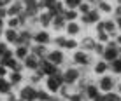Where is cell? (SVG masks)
I'll use <instances>...</instances> for the list:
<instances>
[{
    "label": "cell",
    "instance_id": "7",
    "mask_svg": "<svg viewBox=\"0 0 121 101\" xmlns=\"http://www.w3.org/2000/svg\"><path fill=\"white\" fill-rule=\"evenodd\" d=\"M114 85H116L114 78L109 77V75H102L100 80H98V89H100V92H104V94L111 92L112 89H114Z\"/></svg>",
    "mask_w": 121,
    "mask_h": 101
},
{
    "label": "cell",
    "instance_id": "56",
    "mask_svg": "<svg viewBox=\"0 0 121 101\" xmlns=\"http://www.w3.org/2000/svg\"><path fill=\"white\" fill-rule=\"evenodd\" d=\"M119 59H121V49H119Z\"/></svg>",
    "mask_w": 121,
    "mask_h": 101
},
{
    "label": "cell",
    "instance_id": "53",
    "mask_svg": "<svg viewBox=\"0 0 121 101\" xmlns=\"http://www.w3.org/2000/svg\"><path fill=\"white\" fill-rule=\"evenodd\" d=\"M118 94L121 96V84H118Z\"/></svg>",
    "mask_w": 121,
    "mask_h": 101
},
{
    "label": "cell",
    "instance_id": "51",
    "mask_svg": "<svg viewBox=\"0 0 121 101\" xmlns=\"http://www.w3.org/2000/svg\"><path fill=\"white\" fill-rule=\"evenodd\" d=\"M51 101H67V99H63V98H60V96H53V98H51Z\"/></svg>",
    "mask_w": 121,
    "mask_h": 101
},
{
    "label": "cell",
    "instance_id": "55",
    "mask_svg": "<svg viewBox=\"0 0 121 101\" xmlns=\"http://www.w3.org/2000/svg\"><path fill=\"white\" fill-rule=\"evenodd\" d=\"M16 101H23V99H21V98H18V99H16Z\"/></svg>",
    "mask_w": 121,
    "mask_h": 101
},
{
    "label": "cell",
    "instance_id": "14",
    "mask_svg": "<svg viewBox=\"0 0 121 101\" xmlns=\"http://www.w3.org/2000/svg\"><path fill=\"white\" fill-rule=\"evenodd\" d=\"M39 63H40L39 58H35L33 54H28V56L25 58V61H23V66H25V70H28V71H35V70H39Z\"/></svg>",
    "mask_w": 121,
    "mask_h": 101
},
{
    "label": "cell",
    "instance_id": "50",
    "mask_svg": "<svg viewBox=\"0 0 121 101\" xmlns=\"http://www.w3.org/2000/svg\"><path fill=\"white\" fill-rule=\"evenodd\" d=\"M114 21H116V28H118V30H121V18H116Z\"/></svg>",
    "mask_w": 121,
    "mask_h": 101
},
{
    "label": "cell",
    "instance_id": "25",
    "mask_svg": "<svg viewBox=\"0 0 121 101\" xmlns=\"http://www.w3.org/2000/svg\"><path fill=\"white\" fill-rule=\"evenodd\" d=\"M109 70V63H105L104 59H100L97 65H95V68H93V71L97 75H100V77H102V75H105V71Z\"/></svg>",
    "mask_w": 121,
    "mask_h": 101
},
{
    "label": "cell",
    "instance_id": "24",
    "mask_svg": "<svg viewBox=\"0 0 121 101\" xmlns=\"http://www.w3.org/2000/svg\"><path fill=\"white\" fill-rule=\"evenodd\" d=\"M44 75H42V71L40 70H35V71H32V75H30V78H28V82L32 84V85H35L37 87V84H40V82H44Z\"/></svg>",
    "mask_w": 121,
    "mask_h": 101
},
{
    "label": "cell",
    "instance_id": "12",
    "mask_svg": "<svg viewBox=\"0 0 121 101\" xmlns=\"http://www.w3.org/2000/svg\"><path fill=\"white\" fill-rule=\"evenodd\" d=\"M81 19H82V23L84 24H97L100 23V11L98 9H91L88 14H84V16H81Z\"/></svg>",
    "mask_w": 121,
    "mask_h": 101
},
{
    "label": "cell",
    "instance_id": "54",
    "mask_svg": "<svg viewBox=\"0 0 121 101\" xmlns=\"http://www.w3.org/2000/svg\"><path fill=\"white\" fill-rule=\"evenodd\" d=\"M2 37H4V30H0V40H2Z\"/></svg>",
    "mask_w": 121,
    "mask_h": 101
},
{
    "label": "cell",
    "instance_id": "36",
    "mask_svg": "<svg viewBox=\"0 0 121 101\" xmlns=\"http://www.w3.org/2000/svg\"><path fill=\"white\" fill-rule=\"evenodd\" d=\"M109 40H111L109 33H105V31H97V42H100V44H104V45H105Z\"/></svg>",
    "mask_w": 121,
    "mask_h": 101
},
{
    "label": "cell",
    "instance_id": "32",
    "mask_svg": "<svg viewBox=\"0 0 121 101\" xmlns=\"http://www.w3.org/2000/svg\"><path fill=\"white\" fill-rule=\"evenodd\" d=\"M65 42H67L65 37L58 35V37H55V39H53L51 44H55V45H56V49H61V50H63V49H65Z\"/></svg>",
    "mask_w": 121,
    "mask_h": 101
},
{
    "label": "cell",
    "instance_id": "4",
    "mask_svg": "<svg viewBox=\"0 0 121 101\" xmlns=\"http://www.w3.org/2000/svg\"><path fill=\"white\" fill-rule=\"evenodd\" d=\"M46 59L49 63H53L55 66H61L65 63V52L61 49H53L48 52V56H46Z\"/></svg>",
    "mask_w": 121,
    "mask_h": 101
},
{
    "label": "cell",
    "instance_id": "21",
    "mask_svg": "<svg viewBox=\"0 0 121 101\" xmlns=\"http://www.w3.org/2000/svg\"><path fill=\"white\" fill-rule=\"evenodd\" d=\"M7 78H9V82L12 84V87H19V84H23V80H25L23 73H18V71H9Z\"/></svg>",
    "mask_w": 121,
    "mask_h": 101
},
{
    "label": "cell",
    "instance_id": "8",
    "mask_svg": "<svg viewBox=\"0 0 121 101\" xmlns=\"http://www.w3.org/2000/svg\"><path fill=\"white\" fill-rule=\"evenodd\" d=\"M42 84H44V89L48 91L49 94H53V96H55V94H58V92H60V89H61L60 82H58L55 77H46Z\"/></svg>",
    "mask_w": 121,
    "mask_h": 101
},
{
    "label": "cell",
    "instance_id": "47",
    "mask_svg": "<svg viewBox=\"0 0 121 101\" xmlns=\"http://www.w3.org/2000/svg\"><path fill=\"white\" fill-rule=\"evenodd\" d=\"M93 101H105V94H104V92H100V94H98Z\"/></svg>",
    "mask_w": 121,
    "mask_h": 101
},
{
    "label": "cell",
    "instance_id": "2",
    "mask_svg": "<svg viewBox=\"0 0 121 101\" xmlns=\"http://www.w3.org/2000/svg\"><path fill=\"white\" fill-rule=\"evenodd\" d=\"M91 61H93V58L90 56V52H86V50H74L72 54V63L77 66H88L91 65Z\"/></svg>",
    "mask_w": 121,
    "mask_h": 101
},
{
    "label": "cell",
    "instance_id": "3",
    "mask_svg": "<svg viewBox=\"0 0 121 101\" xmlns=\"http://www.w3.org/2000/svg\"><path fill=\"white\" fill-rule=\"evenodd\" d=\"M63 78L67 85H76V82L81 78V70H77L76 66H69L63 70Z\"/></svg>",
    "mask_w": 121,
    "mask_h": 101
},
{
    "label": "cell",
    "instance_id": "38",
    "mask_svg": "<svg viewBox=\"0 0 121 101\" xmlns=\"http://www.w3.org/2000/svg\"><path fill=\"white\" fill-rule=\"evenodd\" d=\"M67 101H86V98H84V92H74V94L72 96H70V98L69 99H67Z\"/></svg>",
    "mask_w": 121,
    "mask_h": 101
},
{
    "label": "cell",
    "instance_id": "6",
    "mask_svg": "<svg viewBox=\"0 0 121 101\" xmlns=\"http://www.w3.org/2000/svg\"><path fill=\"white\" fill-rule=\"evenodd\" d=\"M39 70L42 71L44 77H53L56 71H60V66H55L53 63H49V61L44 58V59H40V63H39Z\"/></svg>",
    "mask_w": 121,
    "mask_h": 101
},
{
    "label": "cell",
    "instance_id": "57",
    "mask_svg": "<svg viewBox=\"0 0 121 101\" xmlns=\"http://www.w3.org/2000/svg\"><path fill=\"white\" fill-rule=\"evenodd\" d=\"M118 2H119V4H118V5H121V0H118Z\"/></svg>",
    "mask_w": 121,
    "mask_h": 101
},
{
    "label": "cell",
    "instance_id": "39",
    "mask_svg": "<svg viewBox=\"0 0 121 101\" xmlns=\"http://www.w3.org/2000/svg\"><path fill=\"white\" fill-rule=\"evenodd\" d=\"M105 101H121V96L118 94V92H107L105 94Z\"/></svg>",
    "mask_w": 121,
    "mask_h": 101
},
{
    "label": "cell",
    "instance_id": "49",
    "mask_svg": "<svg viewBox=\"0 0 121 101\" xmlns=\"http://www.w3.org/2000/svg\"><path fill=\"white\" fill-rule=\"evenodd\" d=\"M5 21H7V19H2V18H0V30H5Z\"/></svg>",
    "mask_w": 121,
    "mask_h": 101
},
{
    "label": "cell",
    "instance_id": "45",
    "mask_svg": "<svg viewBox=\"0 0 121 101\" xmlns=\"http://www.w3.org/2000/svg\"><path fill=\"white\" fill-rule=\"evenodd\" d=\"M7 75H9V70H7L5 66L0 65V77H7Z\"/></svg>",
    "mask_w": 121,
    "mask_h": 101
},
{
    "label": "cell",
    "instance_id": "30",
    "mask_svg": "<svg viewBox=\"0 0 121 101\" xmlns=\"http://www.w3.org/2000/svg\"><path fill=\"white\" fill-rule=\"evenodd\" d=\"M56 2L58 0H39V7L40 11H51L56 5Z\"/></svg>",
    "mask_w": 121,
    "mask_h": 101
},
{
    "label": "cell",
    "instance_id": "44",
    "mask_svg": "<svg viewBox=\"0 0 121 101\" xmlns=\"http://www.w3.org/2000/svg\"><path fill=\"white\" fill-rule=\"evenodd\" d=\"M0 18H2V19L9 18V16H7V7H0Z\"/></svg>",
    "mask_w": 121,
    "mask_h": 101
},
{
    "label": "cell",
    "instance_id": "15",
    "mask_svg": "<svg viewBox=\"0 0 121 101\" xmlns=\"http://www.w3.org/2000/svg\"><path fill=\"white\" fill-rule=\"evenodd\" d=\"M48 52H49L48 45L32 44V47H30V54H33V56H35V58H39V59H44V58L48 56Z\"/></svg>",
    "mask_w": 121,
    "mask_h": 101
},
{
    "label": "cell",
    "instance_id": "42",
    "mask_svg": "<svg viewBox=\"0 0 121 101\" xmlns=\"http://www.w3.org/2000/svg\"><path fill=\"white\" fill-rule=\"evenodd\" d=\"M7 49H9V45H7V42H5V40H0V58L4 56V52H5Z\"/></svg>",
    "mask_w": 121,
    "mask_h": 101
},
{
    "label": "cell",
    "instance_id": "29",
    "mask_svg": "<svg viewBox=\"0 0 121 101\" xmlns=\"http://www.w3.org/2000/svg\"><path fill=\"white\" fill-rule=\"evenodd\" d=\"M67 11V7H65V4H63V0H58L56 2V5L51 9V12L55 16H63V12Z\"/></svg>",
    "mask_w": 121,
    "mask_h": 101
},
{
    "label": "cell",
    "instance_id": "33",
    "mask_svg": "<svg viewBox=\"0 0 121 101\" xmlns=\"http://www.w3.org/2000/svg\"><path fill=\"white\" fill-rule=\"evenodd\" d=\"M77 47H79V42L76 39H67V42H65L67 50H77Z\"/></svg>",
    "mask_w": 121,
    "mask_h": 101
},
{
    "label": "cell",
    "instance_id": "26",
    "mask_svg": "<svg viewBox=\"0 0 121 101\" xmlns=\"http://www.w3.org/2000/svg\"><path fill=\"white\" fill-rule=\"evenodd\" d=\"M79 12H77V9H67L65 12H63V18H65V21L67 23H72V21H77V18H79Z\"/></svg>",
    "mask_w": 121,
    "mask_h": 101
},
{
    "label": "cell",
    "instance_id": "22",
    "mask_svg": "<svg viewBox=\"0 0 121 101\" xmlns=\"http://www.w3.org/2000/svg\"><path fill=\"white\" fill-rule=\"evenodd\" d=\"M65 31H67V35H70V37H76L77 33L81 31V26H79V23H77V21H72V23H67Z\"/></svg>",
    "mask_w": 121,
    "mask_h": 101
},
{
    "label": "cell",
    "instance_id": "46",
    "mask_svg": "<svg viewBox=\"0 0 121 101\" xmlns=\"http://www.w3.org/2000/svg\"><path fill=\"white\" fill-rule=\"evenodd\" d=\"M14 0H0V7H9Z\"/></svg>",
    "mask_w": 121,
    "mask_h": 101
},
{
    "label": "cell",
    "instance_id": "19",
    "mask_svg": "<svg viewBox=\"0 0 121 101\" xmlns=\"http://www.w3.org/2000/svg\"><path fill=\"white\" fill-rule=\"evenodd\" d=\"M30 54V47L28 45H16L14 47V58L16 59H19V61H25V58Z\"/></svg>",
    "mask_w": 121,
    "mask_h": 101
},
{
    "label": "cell",
    "instance_id": "35",
    "mask_svg": "<svg viewBox=\"0 0 121 101\" xmlns=\"http://www.w3.org/2000/svg\"><path fill=\"white\" fill-rule=\"evenodd\" d=\"M82 2H84V0H63V4H65L67 9H77Z\"/></svg>",
    "mask_w": 121,
    "mask_h": 101
},
{
    "label": "cell",
    "instance_id": "31",
    "mask_svg": "<svg viewBox=\"0 0 121 101\" xmlns=\"http://www.w3.org/2000/svg\"><path fill=\"white\" fill-rule=\"evenodd\" d=\"M109 70H112L114 73L121 75V59H119V58H118V59H114V61H111V63H109Z\"/></svg>",
    "mask_w": 121,
    "mask_h": 101
},
{
    "label": "cell",
    "instance_id": "9",
    "mask_svg": "<svg viewBox=\"0 0 121 101\" xmlns=\"http://www.w3.org/2000/svg\"><path fill=\"white\" fill-rule=\"evenodd\" d=\"M2 40H5L7 42V45H18V42H19V30H12V28H5L4 30V37H2Z\"/></svg>",
    "mask_w": 121,
    "mask_h": 101
},
{
    "label": "cell",
    "instance_id": "1",
    "mask_svg": "<svg viewBox=\"0 0 121 101\" xmlns=\"http://www.w3.org/2000/svg\"><path fill=\"white\" fill-rule=\"evenodd\" d=\"M18 98H21L23 101H37V87L32 84H25L19 87Z\"/></svg>",
    "mask_w": 121,
    "mask_h": 101
},
{
    "label": "cell",
    "instance_id": "10",
    "mask_svg": "<svg viewBox=\"0 0 121 101\" xmlns=\"http://www.w3.org/2000/svg\"><path fill=\"white\" fill-rule=\"evenodd\" d=\"M23 12H25V5H23L21 0H14V2L7 7V16H9V18H16V16L23 14Z\"/></svg>",
    "mask_w": 121,
    "mask_h": 101
},
{
    "label": "cell",
    "instance_id": "17",
    "mask_svg": "<svg viewBox=\"0 0 121 101\" xmlns=\"http://www.w3.org/2000/svg\"><path fill=\"white\" fill-rule=\"evenodd\" d=\"M102 26H104V31L105 33H109V37L112 39V37H118V33H116V30H118V28H116V21L114 19H104L102 21Z\"/></svg>",
    "mask_w": 121,
    "mask_h": 101
},
{
    "label": "cell",
    "instance_id": "28",
    "mask_svg": "<svg viewBox=\"0 0 121 101\" xmlns=\"http://www.w3.org/2000/svg\"><path fill=\"white\" fill-rule=\"evenodd\" d=\"M5 28H12V30H19L21 28V23H19V18H7L5 21Z\"/></svg>",
    "mask_w": 121,
    "mask_h": 101
},
{
    "label": "cell",
    "instance_id": "23",
    "mask_svg": "<svg viewBox=\"0 0 121 101\" xmlns=\"http://www.w3.org/2000/svg\"><path fill=\"white\" fill-rule=\"evenodd\" d=\"M65 26H67V21H65L63 16H55V19H53V23H51V28H53V30L60 31V30H63Z\"/></svg>",
    "mask_w": 121,
    "mask_h": 101
},
{
    "label": "cell",
    "instance_id": "18",
    "mask_svg": "<svg viewBox=\"0 0 121 101\" xmlns=\"http://www.w3.org/2000/svg\"><path fill=\"white\" fill-rule=\"evenodd\" d=\"M95 45H97V40L91 39V37H84V39L79 42L81 50H86V52H93V50H95Z\"/></svg>",
    "mask_w": 121,
    "mask_h": 101
},
{
    "label": "cell",
    "instance_id": "40",
    "mask_svg": "<svg viewBox=\"0 0 121 101\" xmlns=\"http://www.w3.org/2000/svg\"><path fill=\"white\" fill-rule=\"evenodd\" d=\"M25 9H30V7H37L39 5V0H21Z\"/></svg>",
    "mask_w": 121,
    "mask_h": 101
},
{
    "label": "cell",
    "instance_id": "11",
    "mask_svg": "<svg viewBox=\"0 0 121 101\" xmlns=\"http://www.w3.org/2000/svg\"><path fill=\"white\" fill-rule=\"evenodd\" d=\"M53 19H55V14H53L51 11H42L39 14V26L42 28V30H46L48 26H51Z\"/></svg>",
    "mask_w": 121,
    "mask_h": 101
},
{
    "label": "cell",
    "instance_id": "43",
    "mask_svg": "<svg viewBox=\"0 0 121 101\" xmlns=\"http://www.w3.org/2000/svg\"><path fill=\"white\" fill-rule=\"evenodd\" d=\"M18 99V94L16 92H9V94L5 96V101H16Z\"/></svg>",
    "mask_w": 121,
    "mask_h": 101
},
{
    "label": "cell",
    "instance_id": "52",
    "mask_svg": "<svg viewBox=\"0 0 121 101\" xmlns=\"http://www.w3.org/2000/svg\"><path fill=\"white\" fill-rule=\"evenodd\" d=\"M116 42H118V45H119V47H121V35H118V37H116V39H114Z\"/></svg>",
    "mask_w": 121,
    "mask_h": 101
},
{
    "label": "cell",
    "instance_id": "37",
    "mask_svg": "<svg viewBox=\"0 0 121 101\" xmlns=\"http://www.w3.org/2000/svg\"><path fill=\"white\" fill-rule=\"evenodd\" d=\"M97 7H98V11H102V12H107V14L114 11V9H112V5H111L109 2H105V0H102V2H100Z\"/></svg>",
    "mask_w": 121,
    "mask_h": 101
},
{
    "label": "cell",
    "instance_id": "16",
    "mask_svg": "<svg viewBox=\"0 0 121 101\" xmlns=\"http://www.w3.org/2000/svg\"><path fill=\"white\" fill-rule=\"evenodd\" d=\"M100 94V89H98V85L97 84H88L86 85V89H84V98H86V101H93L97 96Z\"/></svg>",
    "mask_w": 121,
    "mask_h": 101
},
{
    "label": "cell",
    "instance_id": "27",
    "mask_svg": "<svg viewBox=\"0 0 121 101\" xmlns=\"http://www.w3.org/2000/svg\"><path fill=\"white\" fill-rule=\"evenodd\" d=\"M51 98L53 94H49L44 87H40V89L37 87V101H51Z\"/></svg>",
    "mask_w": 121,
    "mask_h": 101
},
{
    "label": "cell",
    "instance_id": "34",
    "mask_svg": "<svg viewBox=\"0 0 121 101\" xmlns=\"http://www.w3.org/2000/svg\"><path fill=\"white\" fill-rule=\"evenodd\" d=\"M91 9H93V7H91L90 4L86 2V0H84V2H82L81 5L77 7V12H79V14H81V16H84V14H88V12H90Z\"/></svg>",
    "mask_w": 121,
    "mask_h": 101
},
{
    "label": "cell",
    "instance_id": "48",
    "mask_svg": "<svg viewBox=\"0 0 121 101\" xmlns=\"http://www.w3.org/2000/svg\"><path fill=\"white\" fill-rule=\"evenodd\" d=\"M114 16H116V18H121V5H118L114 9Z\"/></svg>",
    "mask_w": 121,
    "mask_h": 101
},
{
    "label": "cell",
    "instance_id": "20",
    "mask_svg": "<svg viewBox=\"0 0 121 101\" xmlns=\"http://www.w3.org/2000/svg\"><path fill=\"white\" fill-rule=\"evenodd\" d=\"M12 84L9 82L7 77H0V96H7L9 92H12Z\"/></svg>",
    "mask_w": 121,
    "mask_h": 101
},
{
    "label": "cell",
    "instance_id": "13",
    "mask_svg": "<svg viewBox=\"0 0 121 101\" xmlns=\"http://www.w3.org/2000/svg\"><path fill=\"white\" fill-rule=\"evenodd\" d=\"M119 49L121 47H107V45H105L104 54H102V59L105 63H111V61L118 59V58H119Z\"/></svg>",
    "mask_w": 121,
    "mask_h": 101
},
{
    "label": "cell",
    "instance_id": "5",
    "mask_svg": "<svg viewBox=\"0 0 121 101\" xmlns=\"http://www.w3.org/2000/svg\"><path fill=\"white\" fill-rule=\"evenodd\" d=\"M53 42V37L49 35L48 30H35L33 31V44H40V45H49Z\"/></svg>",
    "mask_w": 121,
    "mask_h": 101
},
{
    "label": "cell",
    "instance_id": "41",
    "mask_svg": "<svg viewBox=\"0 0 121 101\" xmlns=\"http://www.w3.org/2000/svg\"><path fill=\"white\" fill-rule=\"evenodd\" d=\"M104 49H105V45L100 44V42H97V45H95V50H93V52L98 54V56H102V54H104Z\"/></svg>",
    "mask_w": 121,
    "mask_h": 101
}]
</instances>
